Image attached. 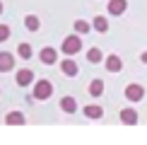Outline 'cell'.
<instances>
[{
	"label": "cell",
	"instance_id": "1",
	"mask_svg": "<svg viewBox=\"0 0 147 145\" xmlns=\"http://www.w3.org/2000/svg\"><path fill=\"white\" fill-rule=\"evenodd\" d=\"M60 51L65 53V56H77L80 51H82V39H80V34H70L63 39V46H60Z\"/></svg>",
	"mask_w": 147,
	"mask_h": 145
},
{
	"label": "cell",
	"instance_id": "2",
	"mask_svg": "<svg viewBox=\"0 0 147 145\" xmlns=\"http://www.w3.org/2000/svg\"><path fill=\"white\" fill-rule=\"evenodd\" d=\"M51 94H53V85H51V80H36V82H34V92H32L34 99L44 102V99H48Z\"/></svg>",
	"mask_w": 147,
	"mask_h": 145
},
{
	"label": "cell",
	"instance_id": "3",
	"mask_svg": "<svg viewBox=\"0 0 147 145\" xmlns=\"http://www.w3.org/2000/svg\"><path fill=\"white\" fill-rule=\"evenodd\" d=\"M142 97H145V87H142V85L130 82V85L125 87V99H128V102H140Z\"/></svg>",
	"mask_w": 147,
	"mask_h": 145
},
{
	"label": "cell",
	"instance_id": "4",
	"mask_svg": "<svg viewBox=\"0 0 147 145\" xmlns=\"http://www.w3.org/2000/svg\"><path fill=\"white\" fill-rule=\"evenodd\" d=\"M17 85L20 87H29V85H34L36 82V75H34V70H29V68H22V70H17Z\"/></svg>",
	"mask_w": 147,
	"mask_h": 145
},
{
	"label": "cell",
	"instance_id": "5",
	"mask_svg": "<svg viewBox=\"0 0 147 145\" xmlns=\"http://www.w3.org/2000/svg\"><path fill=\"white\" fill-rule=\"evenodd\" d=\"M60 70H63V75L65 77H77V72H80V65L72 60L70 56L65 58V60H60Z\"/></svg>",
	"mask_w": 147,
	"mask_h": 145
},
{
	"label": "cell",
	"instance_id": "6",
	"mask_svg": "<svg viewBox=\"0 0 147 145\" xmlns=\"http://www.w3.org/2000/svg\"><path fill=\"white\" fill-rule=\"evenodd\" d=\"M125 10H128V0H109V7H106V12H109V15L121 17Z\"/></svg>",
	"mask_w": 147,
	"mask_h": 145
},
{
	"label": "cell",
	"instance_id": "7",
	"mask_svg": "<svg viewBox=\"0 0 147 145\" xmlns=\"http://www.w3.org/2000/svg\"><path fill=\"white\" fill-rule=\"evenodd\" d=\"M39 58H41V63H44V65H53L58 60V51L53 46H46V48H41V51H39Z\"/></svg>",
	"mask_w": 147,
	"mask_h": 145
},
{
	"label": "cell",
	"instance_id": "8",
	"mask_svg": "<svg viewBox=\"0 0 147 145\" xmlns=\"http://www.w3.org/2000/svg\"><path fill=\"white\" fill-rule=\"evenodd\" d=\"M104 65H106V70L109 72H121L123 70V60H121L118 56H116V53H111V56H106V60H104Z\"/></svg>",
	"mask_w": 147,
	"mask_h": 145
},
{
	"label": "cell",
	"instance_id": "9",
	"mask_svg": "<svg viewBox=\"0 0 147 145\" xmlns=\"http://www.w3.org/2000/svg\"><path fill=\"white\" fill-rule=\"evenodd\" d=\"M15 70V56L7 51H0V72H10Z\"/></svg>",
	"mask_w": 147,
	"mask_h": 145
},
{
	"label": "cell",
	"instance_id": "10",
	"mask_svg": "<svg viewBox=\"0 0 147 145\" xmlns=\"http://www.w3.org/2000/svg\"><path fill=\"white\" fill-rule=\"evenodd\" d=\"M121 123L123 126H135L138 123V111L135 109H121Z\"/></svg>",
	"mask_w": 147,
	"mask_h": 145
},
{
	"label": "cell",
	"instance_id": "11",
	"mask_svg": "<svg viewBox=\"0 0 147 145\" xmlns=\"http://www.w3.org/2000/svg\"><path fill=\"white\" fill-rule=\"evenodd\" d=\"M24 121H27V119H24L22 111H10L7 116H5V123H7V126H24Z\"/></svg>",
	"mask_w": 147,
	"mask_h": 145
},
{
	"label": "cell",
	"instance_id": "12",
	"mask_svg": "<svg viewBox=\"0 0 147 145\" xmlns=\"http://www.w3.org/2000/svg\"><path fill=\"white\" fill-rule=\"evenodd\" d=\"M60 109H63L65 114H75V111H77L75 97H63V99H60Z\"/></svg>",
	"mask_w": 147,
	"mask_h": 145
},
{
	"label": "cell",
	"instance_id": "13",
	"mask_svg": "<svg viewBox=\"0 0 147 145\" xmlns=\"http://www.w3.org/2000/svg\"><path fill=\"white\" fill-rule=\"evenodd\" d=\"M92 27H94V32H99V34H106L109 32V20L106 17H94V20H92Z\"/></svg>",
	"mask_w": 147,
	"mask_h": 145
},
{
	"label": "cell",
	"instance_id": "14",
	"mask_svg": "<svg viewBox=\"0 0 147 145\" xmlns=\"http://www.w3.org/2000/svg\"><path fill=\"white\" fill-rule=\"evenodd\" d=\"M24 27H27L29 32H39V29H41V20L36 15H27V17H24Z\"/></svg>",
	"mask_w": 147,
	"mask_h": 145
},
{
	"label": "cell",
	"instance_id": "15",
	"mask_svg": "<svg viewBox=\"0 0 147 145\" xmlns=\"http://www.w3.org/2000/svg\"><path fill=\"white\" fill-rule=\"evenodd\" d=\"M84 116H87V119H101L104 116V109L99 104H89V106H84Z\"/></svg>",
	"mask_w": 147,
	"mask_h": 145
},
{
	"label": "cell",
	"instance_id": "16",
	"mask_svg": "<svg viewBox=\"0 0 147 145\" xmlns=\"http://www.w3.org/2000/svg\"><path fill=\"white\" fill-rule=\"evenodd\" d=\"M87 60H89V63H101V60H106V58H104V51H101V48L92 46L89 51H87Z\"/></svg>",
	"mask_w": 147,
	"mask_h": 145
},
{
	"label": "cell",
	"instance_id": "17",
	"mask_svg": "<svg viewBox=\"0 0 147 145\" xmlns=\"http://www.w3.org/2000/svg\"><path fill=\"white\" fill-rule=\"evenodd\" d=\"M87 92H89L92 97H101V94H104V80H92Z\"/></svg>",
	"mask_w": 147,
	"mask_h": 145
},
{
	"label": "cell",
	"instance_id": "18",
	"mask_svg": "<svg viewBox=\"0 0 147 145\" xmlns=\"http://www.w3.org/2000/svg\"><path fill=\"white\" fill-rule=\"evenodd\" d=\"M92 29H94V27H92V22H84V20H77V22H75V32H77L80 36H82V34H89Z\"/></svg>",
	"mask_w": 147,
	"mask_h": 145
},
{
	"label": "cell",
	"instance_id": "19",
	"mask_svg": "<svg viewBox=\"0 0 147 145\" xmlns=\"http://www.w3.org/2000/svg\"><path fill=\"white\" fill-rule=\"evenodd\" d=\"M17 53H20V58H24V60H27V58H32V46H29L27 44V41H24V44H20V46H17Z\"/></svg>",
	"mask_w": 147,
	"mask_h": 145
},
{
	"label": "cell",
	"instance_id": "20",
	"mask_svg": "<svg viewBox=\"0 0 147 145\" xmlns=\"http://www.w3.org/2000/svg\"><path fill=\"white\" fill-rule=\"evenodd\" d=\"M7 39H10V27H7V24H0V44L7 41Z\"/></svg>",
	"mask_w": 147,
	"mask_h": 145
},
{
	"label": "cell",
	"instance_id": "21",
	"mask_svg": "<svg viewBox=\"0 0 147 145\" xmlns=\"http://www.w3.org/2000/svg\"><path fill=\"white\" fill-rule=\"evenodd\" d=\"M140 60H142V63L147 65V51H142V56H140Z\"/></svg>",
	"mask_w": 147,
	"mask_h": 145
},
{
	"label": "cell",
	"instance_id": "22",
	"mask_svg": "<svg viewBox=\"0 0 147 145\" xmlns=\"http://www.w3.org/2000/svg\"><path fill=\"white\" fill-rule=\"evenodd\" d=\"M3 10H5V5H3V0H0V15H3Z\"/></svg>",
	"mask_w": 147,
	"mask_h": 145
}]
</instances>
